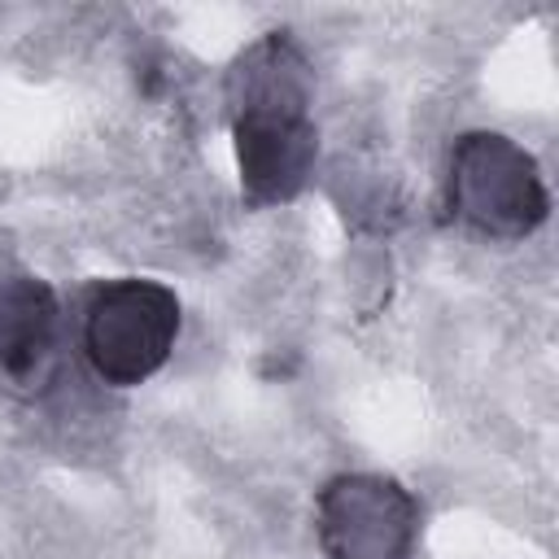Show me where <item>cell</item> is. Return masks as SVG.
Instances as JSON below:
<instances>
[{
	"label": "cell",
	"mask_w": 559,
	"mask_h": 559,
	"mask_svg": "<svg viewBox=\"0 0 559 559\" xmlns=\"http://www.w3.org/2000/svg\"><path fill=\"white\" fill-rule=\"evenodd\" d=\"M179 328H183V306L175 288H166L162 280L122 275L92 288L79 336L96 380L114 389H131L166 367Z\"/></svg>",
	"instance_id": "3957f363"
},
{
	"label": "cell",
	"mask_w": 559,
	"mask_h": 559,
	"mask_svg": "<svg viewBox=\"0 0 559 559\" xmlns=\"http://www.w3.org/2000/svg\"><path fill=\"white\" fill-rule=\"evenodd\" d=\"M240 192L249 205L293 201L319 162L314 70L288 31H266L236 52L223 79Z\"/></svg>",
	"instance_id": "6da1fadb"
},
{
	"label": "cell",
	"mask_w": 559,
	"mask_h": 559,
	"mask_svg": "<svg viewBox=\"0 0 559 559\" xmlns=\"http://www.w3.org/2000/svg\"><path fill=\"white\" fill-rule=\"evenodd\" d=\"M419 520L415 493L380 472H341L314 498V537L328 559H411Z\"/></svg>",
	"instance_id": "277c9868"
},
{
	"label": "cell",
	"mask_w": 559,
	"mask_h": 559,
	"mask_svg": "<svg viewBox=\"0 0 559 559\" xmlns=\"http://www.w3.org/2000/svg\"><path fill=\"white\" fill-rule=\"evenodd\" d=\"M445 214L485 240H524L550 214L537 157L502 131H467L450 148Z\"/></svg>",
	"instance_id": "7a4b0ae2"
},
{
	"label": "cell",
	"mask_w": 559,
	"mask_h": 559,
	"mask_svg": "<svg viewBox=\"0 0 559 559\" xmlns=\"http://www.w3.org/2000/svg\"><path fill=\"white\" fill-rule=\"evenodd\" d=\"M57 293L39 275H0V384L39 393L57 371Z\"/></svg>",
	"instance_id": "5b68a950"
}]
</instances>
